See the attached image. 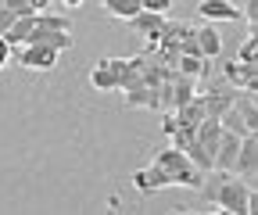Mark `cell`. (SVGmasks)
Wrapping results in <instances>:
<instances>
[{"instance_id":"obj_8","label":"cell","mask_w":258,"mask_h":215,"mask_svg":"<svg viewBox=\"0 0 258 215\" xmlns=\"http://www.w3.org/2000/svg\"><path fill=\"white\" fill-rule=\"evenodd\" d=\"M230 172H237L240 179H254L258 176V133H247V136H240V147H237V162H233V169Z\"/></svg>"},{"instance_id":"obj_20","label":"cell","mask_w":258,"mask_h":215,"mask_svg":"<svg viewBox=\"0 0 258 215\" xmlns=\"http://www.w3.org/2000/svg\"><path fill=\"white\" fill-rule=\"evenodd\" d=\"M237 61H244V65H258V36L251 33L244 43H240V54H237Z\"/></svg>"},{"instance_id":"obj_24","label":"cell","mask_w":258,"mask_h":215,"mask_svg":"<svg viewBox=\"0 0 258 215\" xmlns=\"http://www.w3.org/2000/svg\"><path fill=\"white\" fill-rule=\"evenodd\" d=\"M32 4V11H43V8H50V0H29Z\"/></svg>"},{"instance_id":"obj_1","label":"cell","mask_w":258,"mask_h":215,"mask_svg":"<svg viewBox=\"0 0 258 215\" xmlns=\"http://www.w3.org/2000/svg\"><path fill=\"white\" fill-rule=\"evenodd\" d=\"M201 179H205V172L194 165L179 147H165V151H158V155H154V162H151L147 169H137V172H133V187L147 197V194L165 190V187L198 190Z\"/></svg>"},{"instance_id":"obj_4","label":"cell","mask_w":258,"mask_h":215,"mask_svg":"<svg viewBox=\"0 0 258 215\" xmlns=\"http://www.w3.org/2000/svg\"><path fill=\"white\" fill-rule=\"evenodd\" d=\"M201 197L208 204H219V211H230V215H251L254 211V194H251V183L240 179V176H230V172H205L201 179Z\"/></svg>"},{"instance_id":"obj_22","label":"cell","mask_w":258,"mask_h":215,"mask_svg":"<svg viewBox=\"0 0 258 215\" xmlns=\"http://www.w3.org/2000/svg\"><path fill=\"white\" fill-rule=\"evenodd\" d=\"M172 8V0H144V11H154V15H165Z\"/></svg>"},{"instance_id":"obj_3","label":"cell","mask_w":258,"mask_h":215,"mask_svg":"<svg viewBox=\"0 0 258 215\" xmlns=\"http://www.w3.org/2000/svg\"><path fill=\"white\" fill-rule=\"evenodd\" d=\"M4 40L11 47H22V43H47L54 50H69L72 47V22L64 15H50V11H32L25 18H18Z\"/></svg>"},{"instance_id":"obj_15","label":"cell","mask_w":258,"mask_h":215,"mask_svg":"<svg viewBox=\"0 0 258 215\" xmlns=\"http://www.w3.org/2000/svg\"><path fill=\"white\" fill-rule=\"evenodd\" d=\"M25 15H32L29 0H0V36H4L18 18H25Z\"/></svg>"},{"instance_id":"obj_16","label":"cell","mask_w":258,"mask_h":215,"mask_svg":"<svg viewBox=\"0 0 258 215\" xmlns=\"http://www.w3.org/2000/svg\"><path fill=\"white\" fill-rule=\"evenodd\" d=\"M194 36H198V47H201L205 57H219V50H222V36L215 33L212 25H194Z\"/></svg>"},{"instance_id":"obj_25","label":"cell","mask_w":258,"mask_h":215,"mask_svg":"<svg viewBox=\"0 0 258 215\" xmlns=\"http://www.w3.org/2000/svg\"><path fill=\"white\" fill-rule=\"evenodd\" d=\"M61 4H69V8H79V4H83V0H61Z\"/></svg>"},{"instance_id":"obj_18","label":"cell","mask_w":258,"mask_h":215,"mask_svg":"<svg viewBox=\"0 0 258 215\" xmlns=\"http://www.w3.org/2000/svg\"><path fill=\"white\" fill-rule=\"evenodd\" d=\"M205 65H208V57H198V54H179V61H176V72L201 79V76H205Z\"/></svg>"},{"instance_id":"obj_10","label":"cell","mask_w":258,"mask_h":215,"mask_svg":"<svg viewBox=\"0 0 258 215\" xmlns=\"http://www.w3.org/2000/svg\"><path fill=\"white\" fill-rule=\"evenodd\" d=\"M237 147H240V136H237V133H230V129H222L219 147H215V155H212V169L230 172V169H233V162H237Z\"/></svg>"},{"instance_id":"obj_23","label":"cell","mask_w":258,"mask_h":215,"mask_svg":"<svg viewBox=\"0 0 258 215\" xmlns=\"http://www.w3.org/2000/svg\"><path fill=\"white\" fill-rule=\"evenodd\" d=\"M8 61H11V43L0 36V68H8Z\"/></svg>"},{"instance_id":"obj_17","label":"cell","mask_w":258,"mask_h":215,"mask_svg":"<svg viewBox=\"0 0 258 215\" xmlns=\"http://www.w3.org/2000/svg\"><path fill=\"white\" fill-rule=\"evenodd\" d=\"M104 8H108V15H111V18L129 22L137 11H144V0H104Z\"/></svg>"},{"instance_id":"obj_7","label":"cell","mask_w":258,"mask_h":215,"mask_svg":"<svg viewBox=\"0 0 258 215\" xmlns=\"http://www.w3.org/2000/svg\"><path fill=\"white\" fill-rule=\"evenodd\" d=\"M11 54L18 57L22 68L50 72V68L57 65V54H61V50H54V47H47V43H22V47H11Z\"/></svg>"},{"instance_id":"obj_14","label":"cell","mask_w":258,"mask_h":215,"mask_svg":"<svg viewBox=\"0 0 258 215\" xmlns=\"http://www.w3.org/2000/svg\"><path fill=\"white\" fill-rule=\"evenodd\" d=\"M172 118L179 122V126H186V129H198L201 122H205V101H201V94H194L186 104H179L172 111Z\"/></svg>"},{"instance_id":"obj_13","label":"cell","mask_w":258,"mask_h":215,"mask_svg":"<svg viewBox=\"0 0 258 215\" xmlns=\"http://www.w3.org/2000/svg\"><path fill=\"white\" fill-rule=\"evenodd\" d=\"M201 18H208V22H240L244 15H240V8L237 4H230V0H201Z\"/></svg>"},{"instance_id":"obj_19","label":"cell","mask_w":258,"mask_h":215,"mask_svg":"<svg viewBox=\"0 0 258 215\" xmlns=\"http://www.w3.org/2000/svg\"><path fill=\"white\" fill-rule=\"evenodd\" d=\"M219 126H222V129H230V133H237V136H247V133H258V129H251V126H247V122H244V118H240V115L233 111V104H230V108H226V111H222V118H219Z\"/></svg>"},{"instance_id":"obj_21","label":"cell","mask_w":258,"mask_h":215,"mask_svg":"<svg viewBox=\"0 0 258 215\" xmlns=\"http://www.w3.org/2000/svg\"><path fill=\"white\" fill-rule=\"evenodd\" d=\"M240 15L247 18V25H251V33H254V22H258V0H247V4L240 8Z\"/></svg>"},{"instance_id":"obj_6","label":"cell","mask_w":258,"mask_h":215,"mask_svg":"<svg viewBox=\"0 0 258 215\" xmlns=\"http://www.w3.org/2000/svg\"><path fill=\"white\" fill-rule=\"evenodd\" d=\"M125 72H129V61L125 57H101L93 65V72H90V83L97 90H104V94H111V90H122Z\"/></svg>"},{"instance_id":"obj_2","label":"cell","mask_w":258,"mask_h":215,"mask_svg":"<svg viewBox=\"0 0 258 215\" xmlns=\"http://www.w3.org/2000/svg\"><path fill=\"white\" fill-rule=\"evenodd\" d=\"M129 61V72H125V83H122V94H125V108H151V111H161V76L169 72V65H161V57L154 47L125 57Z\"/></svg>"},{"instance_id":"obj_11","label":"cell","mask_w":258,"mask_h":215,"mask_svg":"<svg viewBox=\"0 0 258 215\" xmlns=\"http://www.w3.org/2000/svg\"><path fill=\"white\" fill-rule=\"evenodd\" d=\"M233 94H237V90H233L230 83L205 90V94H201V101H205V118H222V111L233 104Z\"/></svg>"},{"instance_id":"obj_9","label":"cell","mask_w":258,"mask_h":215,"mask_svg":"<svg viewBox=\"0 0 258 215\" xmlns=\"http://www.w3.org/2000/svg\"><path fill=\"white\" fill-rule=\"evenodd\" d=\"M222 76L233 90H258V65H244V61H226Z\"/></svg>"},{"instance_id":"obj_12","label":"cell","mask_w":258,"mask_h":215,"mask_svg":"<svg viewBox=\"0 0 258 215\" xmlns=\"http://www.w3.org/2000/svg\"><path fill=\"white\" fill-rule=\"evenodd\" d=\"M129 25H133V33L144 36L147 43H154L161 36V25H165V15H154V11H137L133 18H129Z\"/></svg>"},{"instance_id":"obj_5","label":"cell","mask_w":258,"mask_h":215,"mask_svg":"<svg viewBox=\"0 0 258 215\" xmlns=\"http://www.w3.org/2000/svg\"><path fill=\"white\" fill-rule=\"evenodd\" d=\"M194 94H198V79H194V76H183V72H176V68H169L165 76H161V94H158L161 111H176V108L186 104Z\"/></svg>"}]
</instances>
